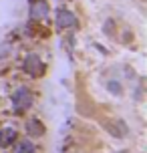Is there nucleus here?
I'll list each match as a JSON object with an SVG mask.
<instances>
[{"mask_svg":"<svg viewBox=\"0 0 147 153\" xmlns=\"http://www.w3.org/2000/svg\"><path fill=\"white\" fill-rule=\"evenodd\" d=\"M32 101H34L32 91L28 87H24V85H20V87L12 93V105H14L16 111H26V109L32 105Z\"/></svg>","mask_w":147,"mask_h":153,"instance_id":"obj_1","label":"nucleus"},{"mask_svg":"<svg viewBox=\"0 0 147 153\" xmlns=\"http://www.w3.org/2000/svg\"><path fill=\"white\" fill-rule=\"evenodd\" d=\"M22 71L30 76H40L45 73V62L36 53H30V54H26V59L22 62Z\"/></svg>","mask_w":147,"mask_h":153,"instance_id":"obj_2","label":"nucleus"},{"mask_svg":"<svg viewBox=\"0 0 147 153\" xmlns=\"http://www.w3.org/2000/svg\"><path fill=\"white\" fill-rule=\"evenodd\" d=\"M56 26H59L61 30L75 28V26H77V16L73 14L71 10H67V8H61V10L56 12Z\"/></svg>","mask_w":147,"mask_h":153,"instance_id":"obj_3","label":"nucleus"},{"mask_svg":"<svg viewBox=\"0 0 147 153\" xmlns=\"http://www.w3.org/2000/svg\"><path fill=\"white\" fill-rule=\"evenodd\" d=\"M47 16H48L47 0H32L30 2V18L32 20H45Z\"/></svg>","mask_w":147,"mask_h":153,"instance_id":"obj_4","label":"nucleus"},{"mask_svg":"<svg viewBox=\"0 0 147 153\" xmlns=\"http://www.w3.org/2000/svg\"><path fill=\"white\" fill-rule=\"evenodd\" d=\"M26 133L30 135V137H42L45 135V125L40 123V119H28L26 123Z\"/></svg>","mask_w":147,"mask_h":153,"instance_id":"obj_5","label":"nucleus"},{"mask_svg":"<svg viewBox=\"0 0 147 153\" xmlns=\"http://www.w3.org/2000/svg\"><path fill=\"white\" fill-rule=\"evenodd\" d=\"M10 143H16V131L12 127L0 129V147H8Z\"/></svg>","mask_w":147,"mask_h":153,"instance_id":"obj_6","label":"nucleus"},{"mask_svg":"<svg viewBox=\"0 0 147 153\" xmlns=\"http://www.w3.org/2000/svg\"><path fill=\"white\" fill-rule=\"evenodd\" d=\"M36 149H34V145H32L28 139H22V141H18L14 147V153H34Z\"/></svg>","mask_w":147,"mask_h":153,"instance_id":"obj_7","label":"nucleus"},{"mask_svg":"<svg viewBox=\"0 0 147 153\" xmlns=\"http://www.w3.org/2000/svg\"><path fill=\"white\" fill-rule=\"evenodd\" d=\"M107 87H109V91L113 93V95H121V93H123V89H121V83H117V81H109Z\"/></svg>","mask_w":147,"mask_h":153,"instance_id":"obj_8","label":"nucleus"},{"mask_svg":"<svg viewBox=\"0 0 147 153\" xmlns=\"http://www.w3.org/2000/svg\"><path fill=\"white\" fill-rule=\"evenodd\" d=\"M8 51H10V46H8V45L0 46V56H6V54H8Z\"/></svg>","mask_w":147,"mask_h":153,"instance_id":"obj_9","label":"nucleus"},{"mask_svg":"<svg viewBox=\"0 0 147 153\" xmlns=\"http://www.w3.org/2000/svg\"><path fill=\"white\" fill-rule=\"evenodd\" d=\"M119 153H129V151H119Z\"/></svg>","mask_w":147,"mask_h":153,"instance_id":"obj_10","label":"nucleus"}]
</instances>
